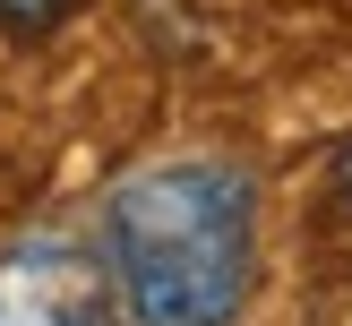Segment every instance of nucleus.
<instances>
[{"mask_svg":"<svg viewBox=\"0 0 352 326\" xmlns=\"http://www.w3.org/2000/svg\"><path fill=\"white\" fill-rule=\"evenodd\" d=\"M103 266L138 326H232L258 283V198L232 163H146L103 198Z\"/></svg>","mask_w":352,"mask_h":326,"instance_id":"obj_1","label":"nucleus"},{"mask_svg":"<svg viewBox=\"0 0 352 326\" xmlns=\"http://www.w3.org/2000/svg\"><path fill=\"white\" fill-rule=\"evenodd\" d=\"M0 326H120L112 266L69 240H17L0 249Z\"/></svg>","mask_w":352,"mask_h":326,"instance_id":"obj_2","label":"nucleus"},{"mask_svg":"<svg viewBox=\"0 0 352 326\" xmlns=\"http://www.w3.org/2000/svg\"><path fill=\"white\" fill-rule=\"evenodd\" d=\"M86 0H0V34H52V26H69Z\"/></svg>","mask_w":352,"mask_h":326,"instance_id":"obj_3","label":"nucleus"},{"mask_svg":"<svg viewBox=\"0 0 352 326\" xmlns=\"http://www.w3.org/2000/svg\"><path fill=\"white\" fill-rule=\"evenodd\" d=\"M336 181H344V198H352V146H344V154H336Z\"/></svg>","mask_w":352,"mask_h":326,"instance_id":"obj_4","label":"nucleus"}]
</instances>
